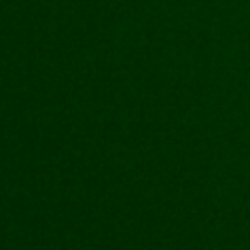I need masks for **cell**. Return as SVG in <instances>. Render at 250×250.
Instances as JSON below:
<instances>
[]
</instances>
